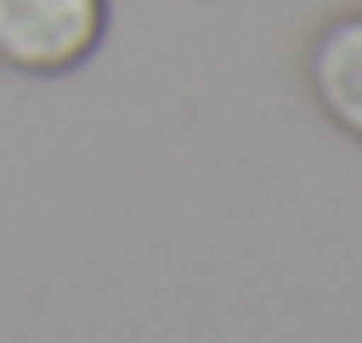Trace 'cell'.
<instances>
[{"label": "cell", "mask_w": 362, "mask_h": 343, "mask_svg": "<svg viewBox=\"0 0 362 343\" xmlns=\"http://www.w3.org/2000/svg\"><path fill=\"white\" fill-rule=\"evenodd\" d=\"M109 25V0H0V61L18 73L78 66Z\"/></svg>", "instance_id": "6da1fadb"}, {"label": "cell", "mask_w": 362, "mask_h": 343, "mask_svg": "<svg viewBox=\"0 0 362 343\" xmlns=\"http://www.w3.org/2000/svg\"><path fill=\"white\" fill-rule=\"evenodd\" d=\"M308 78L320 109L350 139H362V13H344L320 30V42L308 54Z\"/></svg>", "instance_id": "7a4b0ae2"}]
</instances>
